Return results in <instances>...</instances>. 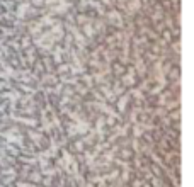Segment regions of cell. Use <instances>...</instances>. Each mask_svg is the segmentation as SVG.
Listing matches in <instances>:
<instances>
[]
</instances>
